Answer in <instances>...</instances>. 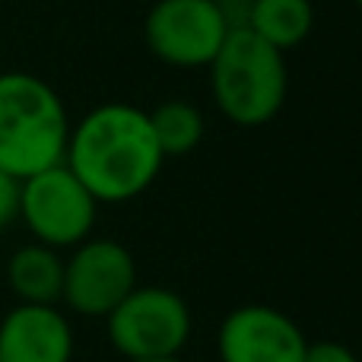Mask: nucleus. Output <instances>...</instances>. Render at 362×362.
Wrapping results in <instances>:
<instances>
[{
  "mask_svg": "<svg viewBox=\"0 0 362 362\" xmlns=\"http://www.w3.org/2000/svg\"><path fill=\"white\" fill-rule=\"evenodd\" d=\"M137 289V261L121 242L86 238L64 261L61 302L86 318H108Z\"/></svg>",
  "mask_w": 362,
  "mask_h": 362,
  "instance_id": "423d86ee",
  "label": "nucleus"
},
{
  "mask_svg": "<svg viewBox=\"0 0 362 362\" xmlns=\"http://www.w3.org/2000/svg\"><path fill=\"white\" fill-rule=\"evenodd\" d=\"M146 115H150L153 134H156V144L165 159L187 156V153H194L200 146V140H204V115H200L197 105H191V102L169 99Z\"/></svg>",
  "mask_w": 362,
  "mask_h": 362,
  "instance_id": "f8f14e48",
  "label": "nucleus"
},
{
  "mask_svg": "<svg viewBox=\"0 0 362 362\" xmlns=\"http://www.w3.org/2000/svg\"><path fill=\"white\" fill-rule=\"evenodd\" d=\"M312 0H255L245 29H251L257 38H264L267 45L286 54L289 48H299L312 35Z\"/></svg>",
  "mask_w": 362,
  "mask_h": 362,
  "instance_id": "9b49d317",
  "label": "nucleus"
},
{
  "mask_svg": "<svg viewBox=\"0 0 362 362\" xmlns=\"http://www.w3.org/2000/svg\"><path fill=\"white\" fill-rule=\"evenodd\" d=\"M356 4H359V10H362V0H356Z\"/></svg>",
  "mask_w": 362,
  "mask_h": 362,
  "instance_id": "dca6fc26",
  "label": "nucleus"
},
{
  "mask_svg": "<svg viewBox=\"0 0 362 362\" xmlns=\"http://www.w3.org/2000/svg\"><path fill=\"white\" fill-rule=\"evenodd\" d=\"M305 344L299 325L270 305H242L229 312L216 337L223 362H302Z\"/></svg>",
  "mask_w": 362,
  "mask_h": 362,
  "instance_id": "6e6552de",
  "label": "nucleus"
},
{
  "mask_svg": "<svg viewBox=\"0 0 362 362\" xmlns=\"http://www.w3.org/2000/svg\"><path fill=\"white\" fill-rule=\"evenodd\" d=\"M74 327L57 305H16L0 321V362H70Z\"/></svg>",
  "mask_w": 362,
  "mask_h": 362,
  "instance_id": "1a4fd4ad",
  "label": "nucleus"
},
{
  "mask_svg": "<svg viewBox=\"0 0 362 362\" xmlns=\"http://www.w3.org/2000/svg\"><path fill=\"white\" fill-rule=\"evenodd\" d=\"M70 118L61 95L35 74H0V172L25 181L64 163Z\"/></svg>",
  "mask_w": 362,
  "mask_h": 362,
  "instance_id": "f03ea898",
  "label": "nucleus"
},
{
  "mask_svg": "<svg viewBox=\"0 0 362 362\" xmlns=\"http://www.w3.org/2000/svg\"><path fill=\"white\" fill-rule=\"evenodd\" d=\"M6 283L19 305H57L64 293V257L48 245H23L6 264Z\"/></svg>",
  "mask_w": 362,
  "mask_h": 362,
  "instance_id": "9d476101",
  "label": "nucleus"
},
{
  "mask_svg": "<svg viewBox=\"0 0 362 362\" xmlns=\"http://www.w3.org/2000/svg\"><path fill=\"white\" fill-rule=\"evenodd\" d=\"M99 200L67 165H54L19 181V219L38 245L61 251L86 242L95 226Z\"/></svg>",
  "mask_w": 362,
  "mask_h": 362,
  "instance_id": "39448f33",
  "label": "nucleus"
},
{
  "mask_svg": "<svg viewBox=\"0 0 362 362\" xmlns=\"http://www.w3.org/2000/svg\"><path fill=\"white\" fill-rule=\"evenodd\" d=\"M216 0H156L146 13V48L172 67H210L229 35Z\"/></svg>",
  "mask_w": 362,
  "mask_h": 362,
  "instance_id": "0eeeda50",
  "label": "nucleus"
},
{
  "mask_svg": "<svg viewBox=\"0 0 362 362\" xmlns=\"http://www.w3.org/2000/svg\"><path fill=\"white\" fill-rule=\"evenodd\" d=\"M165 156L150 115L124 102H108L70 127L64 165L99 204L134 200L156 181Z\"/></svg>",
  "mask_w": 362,
  "mask_h": 362,
  "instance_id": "f257e3e1",
  "label": "nucleus"
},
{
  "mask_svg": "<svg viewBox=\"0 0 362 362\" xmlns=\"http://www.w3.org/2000/svg\"><path fill=\"white\" fill-rule=\"evenodd\" d=\"M137 362H181L178 356H169V359H137Z\"/></svg>",
  "mask_w": 362,
  "mask_h": 362,
  "instance_id": "2eb2a0df",
  "label": "nucleus"
},
{
  "mask_svg": "<svg viewBox=\"0 0 362 362\" xmlns=\"http://www.w3.org/2000/svg\"><path fill=\"white\" fill-rule=\"evenodd\" d=\"M19 216V181L0 172V232Z\"/></svg>",
  "mask_w": 362,
  "mask_h": 362,
  "instance_id": "4468645a",
  "label": "nucleus"
},
{
  "mask_svg": "<svg viewBox=\"0 0 362 362\" xmlns=\"http://www.w3.org/2000/svg\"><path fill=\"white\" fill-rule=\"evenodd\" d=\"M302 362H359L350 346L337 344V340H318V344H305Z\"/></svg>",
  "mask_w": 362,
  "mask_h": 362,
  "instance_id": "ddd939ff",
  "label": "nucleus"
},
{
  "mask_svg": "<svg viewBox=\"0 0 362 362\" xmlns=\"http://www.w3.org/2000/svg\"><path fill=\"white\" fill-rule=\"evenodd\" d=\"M219 112L238 127H261L280 115L289 93L286 57L251 29H232L210 61Z\"/></svg>",
  "mask_w": 362,
  "mask_h": 362,
  "instance_id": "7ed1b4c3",
  "label": "nucleus"
},
{
  "mask_svg": "<svg viewBox=\"0 0 362 362\" xmlns=\"http://www.w3.org/2000/svg\"><path fill=\"white\" fill-rule=\"evenodd\" d=\"M108 340L127 362L169 359L191 340V308L165 286H137L105 318Z\"/></svg>",
  "mask_w": 362,
  "mask_h": 362,
  "instance_id": "20e7f679",
  "label": "nucleus"
}]
</instances>
